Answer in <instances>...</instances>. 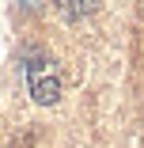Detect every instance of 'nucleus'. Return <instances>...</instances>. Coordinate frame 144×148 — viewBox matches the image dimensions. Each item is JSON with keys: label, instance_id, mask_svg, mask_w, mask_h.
I'll list each match as a JSON object with an SVG mask.
<instances>
[{"label": "nucleus", "instance_id": "nucleus-1", "mask_svg": "<svg viewBox=\"0 0 144 148\" xmlns=\"http://www.w3.org/2000/svg\"><path fill=\"white\" fill-rule=\"evenodd\" d=\"M27 87H31V99L42 103V106L61 99V76H57L53 61L46 53H38V49L27 57Z\"/></svg>", "mask_w": 144, "mask_h": 148}]
</instances>
